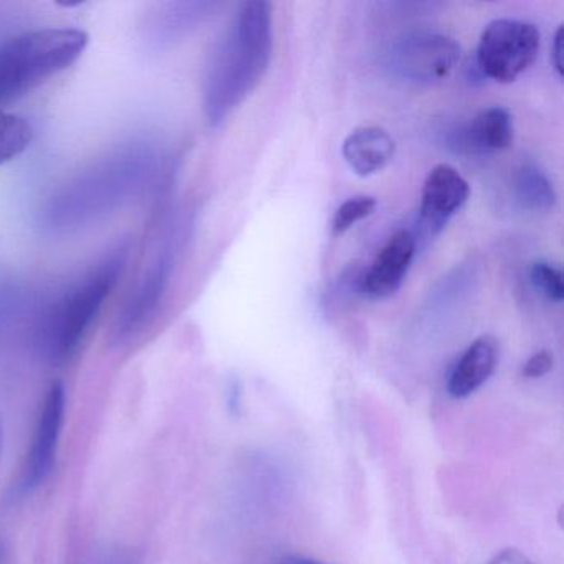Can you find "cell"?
I'll return each instance as SVG.
<instances>
[{
    "mask_svg": "<svg viewBox=\"0 0 564 564\" xmlns=\"http://www.w3.org/2000/svg\"><path fill=\"white\" fill-rule=\"evenodd\" d=\"M158 167L153 144H124L62 184L45 203L42 223L72 232L110 216L151 183Z\"/></svg>",
    "mask_w": 564,
    "mask_h": 564,
    "instance_id": "6da1fadb",
    "label": "cell"
},
{
    "mask_svg": "<svg viewBox=\"0 0 564 564\" xmlns=\"http://www.w3.org/2000/svg\"><path fill=\"white\" fill-rule=\"evenodd\" d=\"M272 55V12L267 2L240 6L226 37L220 41L204 87V110L213 127L257 87Z\"/></svg>",
    "mask_w": 564,
    "mask_h": 564,
    "instance_id": "7a4b0ae2",
    "label": "cell"
},
{
    "mask_svg": "<svg viewBox=\"0 0 564 564\" xmlns=\"http://www.w3.org/2000/svg\"><path fill=\"white\" fill-rule=\"evenodd\" d=\"M128 259L130 243H120L45 310L35 332V345L45 361L61 366L74 358L117 286Z\"/></svg>",
    "mask_w": 564,
    "mask_h": 564,
    "instance_id": "3957f363",
    "label": "cell"
},
{
    "mask_svg": "<svg viewBox=\"0 0 564 564\" xmlns=\"http://www.w3.org/2000/svg\"><path fill=\"white\" fill-rule=\"evenodd\" d=\"M87 32L51 28L24 32L0 44V107L67 70L88 47Z\"/></svg>",
    "mask_w": 564,
    "mask_h": 564,
    "instance_id": "277c9868",
    "label": "cell"
},
{
    "mask_svg": "<svg viewBox=\"0 0 564 564\" xmlns=\"http://www.w3.org/2000/svg\"><path fill=\"white\" fill-rule=\"evenodd\" d=\"M540 44L536 25L514 19H497L481 32L475 65L484 78L513 84L536 61Z\"/></svg>",
    "mask_w": 564,
    "mask_h": 564,
    "instance_id": "5b68a950",
    "label": "cell"
},
{
    "mask_svg": "<svg viewBox=\"0 0 564 564\" xmlns=\"http://www.w3.org/2000/svg\"><path fill=\"white\" fill-rule=\"evenodd\" d=\"M174 246L166 242L144 265L111 328V343L128 346L137 341L156 318L174 269Z\"/></svg>",
    "mask_w": 564,
    "mask_h": 564,
    "instance_id": "8992f818",
    "label": "cell"
},
{
    "mask_svg": "<svg viewBox=\"0 0 564 564\" xmlns=\"http://www.w3.org/2000/svg\"><path fill=\"white\" fill-rule=\"evenodd\" d=\"M460 58V47L454 39L431 32L409 35L395 45L392 67L401 77L419 84H431L448 77Z\"/></svg>",
    "mask_w": 564,
    "mask_h": 564,
    "instance_id": "52a82bcc",
    "label": "cell"
},
{
    "mask_svg": "<svg viewBox=\"0 0 564 564\" xmlns=\"http://www.w3.org/2000/svg\"><path fill=\"white\" fill-rule=\"evenodd\" d=\"M65 388L61 382H55L48 389L42 404L41 415L35 425L34 438H32L31 452H29L28 465H25L22 487L25 490H35L41 487L54 470L57 460L58 442L62 437V429L65 422Z\"/></svg>",
    "mask_w": 564,
    "mask_h": 564,
    "instance_id": "ba28073f",
    "label": "cell"
},
{
    "mask_svg": "<svg viewBox=\"0 0 564 564\" xmlns=\"http://www.w3.org/2000/svg\"><path fill=\"white\" fill-rule=\"evenodd\" d=\"M470 196V186L455 167L438 164L425 177L421 194V224L437 236Z\"/></svg>",
    "mask_w": 564,
    "mask_h": 564,
    "instance_id": "9c48e42d",
    "label": "cell"
},
{
    "mask_svg": "<svg viewBox=\"0 0 564 564\" xmlns=\"http://www.w3.org/2000/svg\"><path fill=\"white\" fill-rule=\"evenodd\" d=\"M417 240L409 230H399L384 243L375 262L365 270L361 279V295L371 300H384L394 295L414 260Z\"/></svg>",
    "mask_w": 564,
    "mask_h": 564,
    "instance_id": "30bf717a",
    "label": "cell"
},
{
    "mask_svg": "<svg viewBox=\"0 0 564 564\" xmlns=\"http://www.w3.org/2000/svg\"><path fill=\"white\" fill-rule=\"evenodd\" d=\"M513 118L501 107L481 111L470 124L455 128L448 144L455 153L487 154L505 151L513 143Z\"/></svg>",
    "mask_w": 564,
    "mask_h": 564,
    "instance_id": "8fae6325",
    "label": "cell"
},
{
    "mask_svg": "<svg viewBox=\"0 0 564 564\" xmlns=\"http://www.w3.org/2000/svg\"><path fill=\"white\" fill-rule=\"evenodd\" d=\"M498 362V343L494 336L475 339L448 376L447 391L452 398L464 399L474 394L494 375Z\"/></svg>",
    "mask_w": 564,
    "mask_h": 564,
    "instance_id": "7c38bea8",
    "label": "cell"
},
{
    "mask_svg": "<svg viewBox=\"0 0 564 564\" xmlns=\"http://www.w3.org/2000/svg\"><path fill=\"white\" fill-rule=\"evenodd\" d=\"M394 138L382 128H358L343 141V158L361 177L372 176L388 167L394 160Z\"/></svg>",
    "mask_w": 564,
    "mask_h": 564,
    "instance_id": "4fadbf2b",
    "label": "cell"
},
{
    "mask_svg": "<svg viewBox=\"0 0 564 564\" xmlns=\"http://www.w3.org/2000/svg\"><path fill=\"white\" fill-rule=\"evenodd\" d=\"M206 4H166L151 15L147 25L148 44L151 47H164L173 44L181 35L189 31L191 25L203 19Z\"/></svg>",
    "mask_w": 564,
    "mask_h": 564,
    "instance_id": "5bb4252c",
    "label": "cell"
},
{
    "mask_svg": "<svg viewBox=\"0 0 564 564\" xmlns=\"http://www.w3.org/2000/svg\"><path fill=\"white\" fill-rule=\"evenodd\" d=\"M514 194L518 203L534 213H546L556 206V191L543 171L536 166L521 167L514 177Z\"/></svg>",
    "mask_w": 564,
    "mask_h": 564,
    "instance_id": "9a60e30c",
    "label": "cell"
},
{
    "mask_svg": "<svg viewBox=\"0 0 564 564\" xmlns=\"http://www.w3.org/2000/svg\"><path fill=\"white\" fill-rule=\"evenodd\" d=\"M34 131L24 118L0 110V166L11 163L31 147Z\"/></svg>",
    "mask_w": 564,
    "mask_h": 564,
    "instance_id": "2e32d148",
    "label": "cell"
},
{
    "mask_svg": "<svg viewBox=\"0 0 564 564\" xmlns=\"http://www.w3.org/2000/svg\"><path fill=\"white\" fill-rule=\"evenodd\" d=\"M31 305V295L14 282L0 283V336L21 322Z\"/></svg>",
    "mask_w": 564,
    "mask_h": 564,
    "instance_id": "e0dca14e",
    "label": "cell"
},
{
    "mask_svg": "<svg viewBox=\"0 0 564 564\" xmlns=\"http://www.w3.org/2000/svg\"><path fill=\"white\" fill-rule=\"evenodd\" d=\"M378 200L372 196H356L345 200L333 217V234L343 236L349 229L375 214Z\"/></svg>",
    "mask_w": 564,
    "mask_h": 564,
    "instance_id": "ac0fdd59",
    "label": "cell"
},
{
    "mask_svg": "<svg viewBox=\"0 0 564 564\" xmlns=\"http://www.w3.org/2000/svg\"><path fill=\"white\" fill-rule=\"evenodd\" d=\"M530 280L534 289L553 303L564 299L563 272L550 262H534L530 269Z\"/></svg>",
    "mask_w": 564,
    "mask_h": 564,
    "instance_id": "d6986e66",
    "label": "cell"
},
{
    "mask_svg": "<svg viewBox=\"0 0 564 564\" xmlns=\"http://www.w3.org/2000/svg\"><path fill=\"white\" fill-rule=\"evenodd\" d=\"M551 369H553V355L546 349H541V351L534 352L533 356L528 358V361L521 368V375L528 379H538L547 375Z\"/></svg>",
    "mask_w": 564,
    "mask_h": 564,
    "instance_id": "ffe728a7",
    "label": "cell"
},
{
    "mask_svg": "<svg viewBox=\"0 0 564 564\" xmlns=\"http://www.w3.org/2000/svg\"><path fill=\"white\" fill-rule=\"evenodd\" d=\"M488 564H534L523 551L517 550V547H507V550L500 551L495 554Z\"/></svg>",
    "mask_w": 564,
    "mask_h": 564,
    "instance_id": "44dd1931",
    "label": "cell"
},
{
    "mask_svg": "<svg viewBox=\"0 0 564 564\" xmlns=\"http://www.w3.org/2000/svg\"><path fill=\"white\" fill-rule=\"evenodd\" d=\"M564 29L563 25L557 28L556 34H554L553 39V65L556 68L557 75L563 77L564 75Z\"/></svg>",
    "mask_w": 564,
    "mask_h": 564,
    "instance_id": "7402d4cb",
    "label": "cell"
},
{
    "mask_svg": "<svg viewBox=\"0 0 564 564\" xmlns=\"http://www.w3.org/2000/svg\"><path fill=\"white\" fill-rule=\"evenodd\" d=\"M276 564H326L322 561L312 560V557L300 556V554H286V556L280 557Z\"/></svg>",
    "mask_w": 564,
    "mask_h": 564,
    "instance_id": "603a6c76",
    "label": "cell"
},
{
    "mask_svg": "<svg viewBox=\"0 0 564 564\" xmlns=\"http://www.w3.org/2000/svg\"><path fill=\"white\" fill-rule=\"evenodd\" d=\"M2 444H4V427H2V419H0V454H2Z\"/></svg>",
    "mask_w": 564,
    "mask_h": 564,
    "instance_id": "cb8c5ba5",
    "label": "cell"
},
{
    "mask_svg": "<svg viewBox=\"0 0 564 564\" xmlns=\"http://www.w3.org/2000/svg\"><path fill=\"white\" fill-rule=\"evenodd\" d=\"M0 560H2V547H0Z\"/></svg>",
    "mask_w": 564,
    "mask_h": 564,
    "instance_id": "d4e9b609",
    "label": "cell"
}]
</instances>
